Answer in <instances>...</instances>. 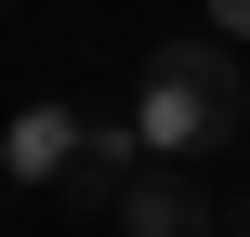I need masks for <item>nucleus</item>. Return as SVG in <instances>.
<instances>
[{
	"label": "nucleus",
	"instance_id": "nucleus-6",
	"mask_svg": "<svg viewBox=\"0 0 250 237\" xmlns=\"http://www.w3.org/2000/svg\"><path fill=\"white\" fill-rule=\"evenodd\" d=\"M224 237H250V198H224Z\"/></svg>",
	"mask_w": 250,
	"mask_h": 237
},
{
	"label": "nucleus",
	"instance_id": "nucleus-5",
	"mask_svg": "<svg viewBox=\"0 0 250 237\" xmlns=\"http://www.w3.org/2000/svg\"><path fill=\"white\" fill-rule=\"evenodd\" d=\"M211 40L237 53V40H250V0H211Z\"/></svg>",
	"mask_w": 250,
	"mask_h": 237
},
{
	"label": "nucleus",
	"instance_id": "nucleus-4",
	"mask_svg": "<svg viewBox=\"0 0 250 237\" xmlns=\"http://www.w3.org/2000/svg\"><path fill=\"white\" fill-rule=\"evenodd\" d=\"M66 158H79V106H26L13 119V172L26 185H66Z\"/></svg>",
	"mask_w": 250,
	"mask_h": 237
},
{
	"label": "nucleus",
	"instance_id": "nucleus-3",
	"mask_svg": "<svg viewBox=\"0 0 250 237\" xmlns=\"http://www.w3.org/2000/svg\"><path fill=\"white\" fill-rule=\"evenodd\" d=\"M132 172H145V132H132V119H79V158H66V185H53V198H66V211H92V224H105V211H119V185H132Z\"/></svg>",
	"mask_w": 250,
	"mask_h": 237
},
{
	"label": "nucleus",
	"instance_id": "nucleus-1",
	"mask_svg": "<svg viewBox=\"0 0 250 237\" xmlns=\"http://www.w3.org/2000/svg\"><path fill=\"white\" fill-rule=\"evenodd\" d=\"M237 119H250V79H237V53L224 40H158L145 53V79H132V132H145V158H211V145H237Z\"/></svg>",
	"mask_w": 250,
	"mask_h": 237
},
{
	"label": "nucleus",
	"instance_id": "nucleus-2",
	"mask_svg": "<svg viewBox=\"0 0 250 237\" xmlns=\"http://www.w3.org/2000/svg\"><path fill=\"white\" fill-rule=\"evenodd\" d=\"M105 224H119V237H224V211H211V185H198V172H132Z\"/></svg>",
	"mask_w": 250,
	"mask_h": 237
}]
</instances>
